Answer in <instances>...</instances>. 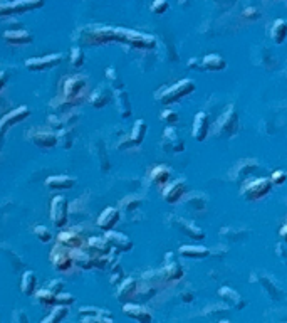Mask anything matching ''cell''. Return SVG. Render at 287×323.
I'll use <instances>...</instances> for the list:
<instances>
[{"label": "cell", "instance_id": "cell-1", "mask_svg": "<svg viewBox=\"0 0 287 323\" xmlns=\"http://www.w3.org/2000/svg\"><path fill=\"white\" fill-rule=\"evenodd\" d=\"M87 87V78L84 74H74V76H68L64 79V86H62V100H60V105L66 108L71 106H77L81 105L82 101L86 100V91Z\"/></svg>", "mask_w": 287, "mask_h": 323}, {"label": "cell", "instance_id": "cell-2", "mask_svg": "<svg viewBox=\"0 0 287 323\" xmlns=\"http://www.w3.org/2000/svg\"><path fill=\"white\" fill-rule=\"evenodd\" d=\"M195 91V83L192 79H181L178 83H175L173 86L165 87L156 95V100L162 103V105H172L180 100H183L188 95Z\"/></svg>", "mask_w": 287, "mask_h": 323}, {"label": "cell", "instance_id": "cell-3", "mask_svg": "<svg viewBox=\"0 0 287 323\" xmlns=\"http://www.w3.org/2000/svg\"><path fill=\"white\" fill-rule=\"evenodd\" d=\"M239 128V116H237L235 106L229 105L225 108V111L217 118V122L213 123L212 133L215 136H222V138H229V136L237 133Z\"/></svg>", "mask_w": 287, "mask_h": 323}, {"label": "cell", "instance_id": "cell-4", "mask_svg": "<svg viewBox=\"0 0 287 323\" xmlns=\"http://www.w3.org/2000/svg\"><path fill=\"white\" fill-rule=\"evenodd\" d=\"M270 189H272V184H270L269 179H266V177L250 179V180H247V182L244 184L240 194H242V197H244L245 200L256 202V200L264 199V197L270 192Z\"/></svg>", "mask_w": 287, "mask_h": 323}, {"label": "cell", "instance_id": "cell-5", "mask_svg": "<svg viewBox=\"0 0 287 323\" xmlns=\"http://www.w3.org/2000/svg\"><path fill=\"white\" fill-rule=\"evenodd\" d=\"M114 37L118 42H128L135 47L141 49H150L154 46V37L148 34H141L136 31H128V29H114Z\"/></svg>", "mask_w": 287, "mask_h": 323}, {"label": "cell", "instance_id": "cell-6", "mask_svg": "<svg viewBox=\"0 0 287 323\" xmlns=\"http://www.w3.org/2000/svg\"><path fill=\"white\" fill-rule=\"evenodd\" d=\"M46 0H12V2L0 4V17H9V15H20L29 10L41 9Z\"/></svg>", "mask_w": 287, "mask_h": 323}, {"label": "cell", "instance_id": "cell-7", "mask_svg": "<svg viewBox=\"0 0 287 323\" xmlns=\"http://www.w3.org/2000/svg\"><path fill=\"white\" fill-rule=\"evenodd\" d=\"M27 138H29L37 149H42V150H51L57 145L56 131H51L41 127H36L27 131Z\"/></svg>", "mask_w": 287, "mask_h": 323}, {"label": "cell", "instance_id": "cell-8", "mask_svg": "<svg viewBox=\"0 0 287 323\" xmlns=\"http://www.w3.org/2000/svg\"><path fill=\"white\" fill-rule=\"evenodd\" d=\"M68 212H69V204L66 200V197L56 195L51 202V221L54 224V227L62 229L68 224Z\"/></svg>", "mask_w": 287, "mask_h": 323}, {"label": "cell", "instance_id": "cell-9", "mask_svg": "<svg viewBox=\"0 0 287 323\" xmlns=\"http://www.w3.org/2000/svg\"><path fill=\"white\" fill-rule=\"evenodd\" d=\"M29 116H30L29 106L22 105L19 108H14L12 111H9L7 114H4V116L0 118V135H5L10 128L22 123L25 118H29Z\"/></svg>", "mask_w": 287, "mask_h": 323}, {"label": "cell", "instance_id": "cell-10", "mask_svg": "<svg viewBox=\"0 0 287 323\" xmlns=\"http://www.w3.org/2000/svg\"><path fill=\"white\" fill-rule=\"evenodd\" d=\"M62 61L60 54H47V56H39V57H30L25 61V68L29 71H47L56 68L57 64Z\"/></svg>", "mask_w": 287, "mask_h": 323}, {"label": "cell", "instance_id": "cell-11", "mask_svg": "<svg viewBox=\"0 0 287 323\" xmlns=\"http://www.w3.org/2000/svg\"><path fill=\"white\" fill-rule=\"evenodd\" d=\"M186 194V182L183 179L173 180V182L167 184L163 187V199L168 204H176L178 200H181Z\"/></svg>", "mask_w": 287, "mask_h": 323}, {"label": "cell", "instance_id": "cell-12", "mask_svg": "<svg viewBox=\"0 0 287 323\" xmlns=\"http://www.w3.org/2000/svg\"><path fill=\"white\" fill-rule=\"evenodd\" d=\"M208 133H210V118L205 111H198L193 118L192 135L197 141H205Z\"/></svg>", "mask_w": 287, "mask_h": 323}, {"label": "cell", "instance_id": "cell-13", "mask_svg": "<svg viewBox=\"0 0 287 323\" xmlns=\"http://www.w3.org/2000/svg\"><path fill=\"white\" fill-rule=\"evenodd\" d=\"M51 262L56 271H60V273L69 271L71 268H73V259H71L69 249L62 248V246H56V248L51 251Z\"/></svg>", "mask_w": 287, "mask_h": 323}, {"label": "cell", "instance_id": "cell-14", "mask_svg": "<svg viewBox=\"0 0 287 323\" xmlns=\"http://www.w3.org/2000/svg\"><path fill=\"white\" fill-rule=\"evenodd\" d=\"M86 239L81 232L77 231H60L57 234V246H62L66 249H77L84 248Z\"/></svg>", "mask_w": 287, "mask_h": 323}, {"label": "cell", "instance_id": "cell-15", "mask_svg": "<svg viewBox=\"0 0 287 323\" xmlns=\"http://www.w3.org/2000/svg\"><path fill=\"white\" fill-rule=\"evenodd\" d=\"M123 313L138 323H153V315L145 306L136 303H123Z\"/></svg>", "mask_w": 287, "mask_h": 323}, {"label": "cell", "instance_id": "cell-16", "mask_svg": "<svg viewBox=\"0 0 287 323\" xmlns=\"http://www.w3.org/2000/svg\"><path fill=\"white\" fill-rule=\"evenodd\" d=\"M104 239L108 241V244L111 246V248L121 251V253H124V251H131L133 249V241H131L126 234L123 232H118V231H106V236Z\"/></svg>", "mask_w": 287, "mask_h": 323}, {"label": "cell", "instance_id": "cell-17", "mask_svg": "<svg viewBox=\"0 0 287 323\" xmlns=\"http://www.w3.org/2000/svg\"><path fill=\"white\" fill-rule=\"evenodd\" d=\"M218 297L222 302L227 303V306L234 310H244L245 308V300L240 297V293H237L235 289H232L229 286H222L218 288Z\"/></svg>", "mask_w": 287, "mask_h": 323}, {"label": "cell", "instance_id": "cell-18", "mask_svg": "<svg viewBox=\"0 0 287 323\" xmlns=\"http://www.w3.org/2000/svg\"><path fill=\"white\" fill-rule=\"evenodd\" d=\"M119 222V211L116 207H106L101 214L98 216V227L103 231H111L116 227V224Z\"/></svg>", "mask_w": 287, "mask_h": 323}, {"label": "cell", "instance_id": "cell-19", "mask_svg": "<svg viewBox=\"0 0 287 323\" xmlns=\"http://www.w3.org/2000/svg\"><path fill=\"white\" fill-rule=\"evenodd\" d=\"M109 101H111V90L108 86H99L94 91H91L89 96H87V103L96 109H101L109 105Z\"/></svg>", "mask_w": 287, "mask_h": 323}, {"label": "cell", "instance_id": "cell-20", "mask_svg": "<svg viewBox=\"0 0 287 323\" xmlns=\"http://www.w3.org/2000/svg\"><path fill=\"white\" fill-rule=\"evenodd\" d=\"M2 37L5 39V42L12 44V46H24V44H30L34 41V36L30 32H27L25 29H10L5 31Z\"/></svg>", "mask_w": 287, "mask_h": 323}, {"label": "cell", "instance_id": "cell-21", "mask_svg": "<svg viewBox=\"0 0 287 323\" xmlns=\"http://www.w3.org/2000/svg\"><path fill=\"white\" fill-rule=\"evenodd\" d=\"M138 291V281L136 278L130 276L126 280L121 281L119 288H118V300L121 303H130V300H133L136 297Z\"/></svg>", "mask_w": 287, "mask_h": 323}, {"label": "cell", "instance_id": "cell-22", "mask_svg": "<svg viewBox=\"0 0 287 323\" xmlns=\"http://www.w3.org/2000/svg\"><path fill=\"white\" fill-rule=\"evenodd\" d=\"M71 259H73V265H76L81 270H92L94 268V258L87 253L86 248H77L71 249Z\"/></svg>", "mask_w": 287, "mask_h": 323}, {"label": "cell", "instance_id": "cell-23", "mask_svg": "<svg viewBox=\"0 0 287 323\" xmlns=\"http://www.w3.org/2000/svg\"><path fill=\"white\" fill-rule=\"evenodd\" d=\"M76 185V179L69 175H51L46 179V187L49 190H69Z\"/></svg>", "mask_w": 287, "mask_h": 323}, {"label": "cell", "instance_id": "cell-24", "mask_svg": "<svg viewBox=\"0 0 287 323\" xmlns=\"http://www.w3.org/2000/svg\"><path fill=\"white\" fill-rule=\"evenodd\" d=\"M86 251L89 253L92 258H96V256H104V254H109V251H111V246L108 244V241L104 238H96L92 236L86 241Z\"/></svg>", "mask_w": 287, "mask_h": 323}, {"label": "cell", "instance_id": "cell-25", "mask_svg": "<svg viewBox=\"0 0 287 323\" xmlns=\"http://www.w3.org/2000/svg\"><path fill=\"white\" fill-rule=\"evenodd\" d=\"M176 226L183 234H186L188 238L195 239V241H203L205 239V232L203 229H200L198 226H195L193 222L186 221V219H176Z\"/></svg>", "mask_w": 287, "mask_h": 323}, {"label": "cell", "instance_id": "cell-26", "mask_svg": "<svg viewBox=\"0 0 287 323\" xmlns=\"http://www.w3.org/2000/svg\"><path fill=\"white\" fill-rule=\"evenodd\" d=\"M167 258L170 259V262H167V266H165L163 271H162L163 280H167V281H176V280H180V278L183 276V270H181V266L175 259H172V253H168Z\"/></svg>", "mask_w": 287, "mask_h": 323}, {"label": "cell", "instance_id": "cell-27", "mask_svg": "<svg viewBox=\"0 0 287 323\" xmlns=\"http://www.w3.org/2000/svg\"><path fill=\"white\" fill-rule=\"evenodd\" d=\"M227 68V61L218 54H207L200 61V69L205 71H224Z\"/></svg>", "mask_w": 287, "mask_h": 323}, {"label": "cell", "instance_id": "cell-28", "mask_svg": "<svg viewBox=\"0 0 287 323\" xmlns=\"http://www.w3.org/2000/svg\"><path fill=\"white\" fill-rule=\"evenodd\" d=\"M178 254L183 256V258H188V259H203V258H208L210 256V251L207 248H203V246H181L178 249Z\"/></svg>", "mask_w": 287, "mask_h": 323}, {"label": "cell", "instance_id": "cell-29", "mask_svg": "<svg viewBox=\"0 0 287 323\" xmlns=\"http://www.w3.org/2000/svg\"><path fill=\"white\" fill-rule=\"evenodd\" d=\"M114 100H116V106H118L119 116L121 118H130L131 116V103L128 98V93L124 90H116L114 91Z\"/></svg>", "mask_w": 287, "mask_h": 323}, {"label": "cell", "instance_id": "cell-30", "mask_svg": "<svg viewBox=\"0 0 287 323\" xmlns=\"http://www.w3.org/2000/svg\"><path fill=\"white\" fill-rule=\"evenodd\" d=\"M261 284L264 286V289L267 291V295L272 300H275V302H279V300H282V289L279 288V284L275 283L272 278L267 276V275H262L261 276Z\"/></svg>", "mask_w": 287, "mask_h": 323}, {"label": "cell", "instance_id": "cell-31", "mask_svg": "<svg viewBox=\"0 0 287 323\" xmlns=\"http://www.w3.org/2000/svg\"><path fill=\"white\" fill-rule=\"evenodd\" d=\"M37 288V276L34 271H25L22 275V283H20V289L25 297H32L36 293Z\"/></svg>", "mask_w": 287, "mask_h": 323}, {"label": "cell", "instance_id": "cell-32", "mask_svg": "<svg viewBox=\"0 0 287 323\" xmlns=\"http://www.w3.org/2000/svg\"><path fill=\"white\" fill-rule=\"evenodd\" d=\"M259 165L256 160H240L239 163L235 165V168L232 170V179H239V177H245V175H250L253 170H256Z\"/></svg>", "mask_w": 287, "mask_h": 323}, {"label": "cell", "instance_id": "cell-33", "mask_svg": "<svg viewBox=\"0 0 287 323\" xmlns=\"http://www.w3.org/2000/svg\"><path fill=\"white\" fill-rule=\"evenodd\" d=\"M170 175H172V172H170V168L168 167H165V165H158V167H154L151 173H150V179L153 180L154 184L158 185V187H165V185L168 184V180H170Z\"/></svg>", "mask_w": 287, "mask_h": 323}, {"label": "cell", "instance_id": "cell-34", "mask_svg": "<svg viewBox=\"0 0 287 323\" xmlns=\"http://www.w3.org/2000/svg\"><path fill=\"white\" fill-rule=\"evenodd\" d=\"M185 205L192 211H205L207 209V197L203 194H190L185 197Z\"/></svg>", "mask_w": 287, "mask_h": 323}, {"label": "cell", "instance_id": "cell-35", "mask_svg": "<svg viewBox=\"0 0 287 323\" xmlns=\"http://www.w3.org/2000/svg\"><path fill=\"white\" fill-rule=\"evenodd\" d=\"M146 130H148V125H146L145 120H138V122L133 125V130H131V135H130L131 143H133V145H141L143 140H145Z\"/></svg>", "mask_w": 287, "mask_h": 323}, {"label": "cell", "instance_id": "cell-36", "mask_svg": "<svg viewBox=\"0 0 287 323\" xmlns=\"http://www.w3.org/2000/svg\"><path fill=\"white\" fill-rule=\"evenodd\" d=\"M165 138L167 140H170V145H172V149H173V152H183L185 150V145H183V140L180 138L178 136V133H176V130H175V127H167L165 128Z\"/></svg>", "mask_w": 287, "mask_h": 323}, {"label": "cell", "instance_id": "cell-37", "mask_svg": "<svg viewBox=\"0 0 287 323\" xmlns=\"http://www.w3.org/2000/svg\"><path fill=\"white\" fill-rule=\"evenodd\" d=\"M285 34H287V24L284 19H277L274 22L272 25V31H270V36H272V39L275 44H282L285 39Z\"/></svg>", "mask_w": 287, "mask_h": 323}, {"label": "cell", "instance_id": "cell-38", "mask_svg": "<svg viewBox=\"0 0 287 323\" xmlns=\"http://www.w3.org/2000/svg\"><path fill=\"white\" fill-rule=\"evenodd\" d=\"M66 316H68V306H60L57 305L51 313H49L46 318H44L41 323H60Z\"/></svg>", "mask_w": 287, "mask_h": 323}, {"label": "cell", "instance_id": "cell-39", "mask_svg": "<svg viewBox=\"0 0 287 323\" xmlns=\"http://www.w3.org/2000/svg\"><path fill=\"white\" fill-rule=\"evenodd\" d=\"M34 297H36L37 302L41 303V305H44V306H52L54 303H56V295L51 293L46 288L37 289V291L34 293Z\"/></svg>", "mask_w": 287, "mask_h": 323}, {"label": "cell", "instance_id": "cell-40", "mask_svg": "<svg viewBox=\"0 0 287 323\" xmlns=\"http://www.w3.org/2000/svg\"><path fill=\"white\" fill-rule=\"evenodd\" d=\"M141 202H143L141 197H138V195H126L124 199H121L119 207H121L123 211L131 212V211H136L138 207L141 205Z\"/></svg>", "mask_w": 287, "mask_h": 323}, {"label": "cell", "instance_id": "cell-41", "mask_svg": "<svg viewBox=\"0 0 287 323\" xmlns=\"http://www.w3.org/2000/svg\"><path fill=\"white\" fill-rule=\"evenodd\" d=\"M220 236L225 238V239H234V243H239V241H242L247 232L242 231V229H232V227H225L224 231H220Z\"/></svg>", "mask_w": 287, "mask_h": 323}, {"label": "cell", "instance_id": "cell-42", "mask_svg": "<svg viewBox=\"0 0 287 323\" xmlns=\"http://www.w3.org/2000/svg\"><path fill=\"white\" fill-rule=\"evenodd\" d=\"M57 135V143L62 146L64 150H68L71 145H73V135H71V130L68 128H60Z\"/></svg>", "mask_w": 287, "mask_h": 323}, {"label": "cell", "instance_id": "cell-43", "mask_svg": "<svg viewBox=\"0 0 287 323\" xmlns=\"http://www.w3.org/2000/svg\"><path fill=\"white\" fill-rule=\"evenodd\" d=\"M32 232H34V236L41 241V243H51L52 241V234L46 226H36Z\"/></svg>", "mask_w": 287, "mask_h": 323}, {"label": "cell", "instance_id": "cell-44", "mask_svg": "<svg viewBox=\"0 0 287 323\" xmlns=\"http://www.w3.org/2000/svg\"><path fill=\"white\" fill-rule=\"evenodd\" d=\"M71 64L74 66V68H81L82 64H84V52H82L81 47H73L71 49Z\"/></svg>", "mask_w": 287, "mask_h": 323}, {"label": "cell", "instance_id": "cell-45", "mask_svg": "<svg viewBox=\"0 0 287 323\" xmlns=\"http://www.w3.org/2000/svg\"><path fill=\"white\" fill-rule=\"evenodd\" d=\"M162 122L167 123V127H175V125L180 122V116H178V113L173 111V109H163Z\"/></svg>", "mask_w": 287, "mask_h": 323}, {"label": "cell", "instance_id": "cell-46", "mask_svg": "<svg viewBox=\"0 0 287 323\" xmlns=\"http://www.w3.org/2000/svg\"><path fill=\"white\" fill-rule=\"evenodd\" d=\"M76 298L73 297L71 293H66V291H60L56 295V305H60V306H71L74 305Z\"/></svg>", "mask_w": 287, "mask_h": 323}, {"label": "cell", "instance_id": "cell-47", "mask_svg": "<svg viewBox=\"0 0 287 323\" xmlns=\"http://www.w3.org/2000/svg\"><path fill=\"white\" fill-rule=\"evenodd\" d=\"M168 10V0H153L151 4V12L156 15H162Z\"/></svg>", "mask_w": 287, "mask_h": 323}, {"label": "cell", "instance_id": "cell-48", "mask_svg": "<svg viewBox=\"0 0 287 323\" xmlns=\"http://www.w3.org/2000/svg\"><path fill=\"white\" fill-rule=\"evenodd\" d=\"M227 311V306H222V305H210L208 308H205V311H202V315H208V316H213V315H222Z\"/></svg>", "mask_w": 287, "mask_h": 323}, {"label": "cell", "instance_id": "cell-49", "mask_svg": "<svg viewBox=\"0 0 287 323\" xmlns=\"http://www.w3.org/2000/svg\"><path fill=\"white\" fill-rule=\"evenodd\" d=\"M285 179H287V175H285L284 170H275L272 173V177H270L269 180H270V184H272V185H282L285 182Z\"/></svg>", "mask_w": 287, "mask_h": 323}, {"label": "cell", "instance_id": "cell-50", "mask_svg": "<svg viewBox=\"0 0 287 323\" xmlns=\"http://www.w3.org/2000/svg\"><path fill=\"white\" fill-rule=\"evenodd\" d=\"M99 308H92V306H84V308H81L79 310V315H81V318H87V316H89V318H94V316H98L99 315Z\"/></svg>", "mask_w": 287, "mask_h": 323}, {"label": "cell", "instance_id": "cell-51", "mask_svg": "<svg viewBox=\"0 0 287 323\" xmlns=\"http://www.w3.org/2000/svg\"><path fill=\"white\" fill-rule=\"evenodd\" d=\"M12 318H14V323H29V316H27L24 310H15Z\"/></svg>", "mask_w": 287, "mask_h": 323}, {"label": "cell", "instance_id": "cell-52", "mask_svg": "<svg viewBox=\"0 0 287 323\" xmlns=\"http://www.w3.org/2000/svg\"><path fill=\"white\" fill-rule=\"evenodd\" d=\"M49 291L51 293H54V295H57V293H60L64 289V283L60 281V280H54V281H51V284H49Z\"/></svg>", "mask_w": 287, "mask_h": 323}, {"label": "cell", "instance_id": "cell-53", "mask_svg": "<svg viewBox=\"0 0 287 323\" xmlns=\"http://www.w3.org/2000/svg\"><path fill=\"white\" fill-rule=\"evenodd\" d=\"M244 17L245 19H257L259 17V10L256 7H249L244 10Z\"/></svg>", "mask_w": 287, "mask_h": 323}, {"label": "cell", "instance_id": "cell-54", "mask_svg": "<svg viewBox=\"0 0 287 323\" xmlns=\"http://www.w3.org/2000/svg\"><path fill=\"white\" fill-rule=\"evenodd\" d=\"M210 251V256H215V258H220V254H227L229 249L225 248V246H222V249H220V246H217L215 249H208Z\"/></svg>", "mask_w": 287, "mask_h": 323}, {"label": "cell", "instance_id": "cell-55", "mask_svg": "<svg viewBox=\"0 0 287 323\" xmlns=\"http://www.w3.org/2000/svg\"><path fill=\"white\" fill-rule=\"evenodd\" d=\"M7 79H9V76H7V73H4V71H0V90H2V87L7 84Z\"/></svg>", "mask_w": 287, "mask_h": 323}, {"label": "cell", "instance_id": "cell-56", "mask_svg": "<svg viewBox=\"0 0 287 323\" xmlns=\"http://www.w3.org/2000/svg\"><path fill=\"white\" fill-rule=\"evenodd\" d=\"M188 68L190 69H193V68L200 69V61H198V59H190V61H188Z\"/></svg>", "mask_w": 287, "mask_h": 323}, {"label": "cell", "instance_id": "cell-57", "mask_svg": "<svg viewBox=\"0 0 287 323\" xmlns=\"http://www.w3.org/2000/svg\"><path fill=\"white\" fill-rule=\"evenodd\" d=\"M285 234H287V226H282L280 227V238L285 239Z\"/></svg>", "mask_w": 287, "mask_h": 323}, {"label": "cell", "instance_id": "cell-58", "mask_svg": "<svg viewBox=\"0 0 287 323\" xmlns=\"http://www.w3.org/2000/svg\"><path fill=\"white\" fill-rule=\"evenodd\" d=\"M81 323H98V321H96V318H89V316H87V318H82Z\"/></svg>", "mask_w": 287, "mask_h": 323}, {"label": "cell", "instance_id": "cell-59", "mask_svg": "<svg viewBox=\"0 0 287 323\" xmlns=\"http://www.w3.org/2000/svg\"><path fill=\"white\" fill-rule=\"evenodd\" d=\"M2 141H4V135H0V145H2Z\"/></svg>", "mask_w": 287, "mask_h": 323}, {"label": "cell", "instance_id": "cell-60", "mask_svg": "<svg viewBox=\"0 0 287 323\" xmlns=\"http://www.w3.org/2000/svg\"><path fill=\"white\" fill-rule=\"evenodd\" d=\"M220 323H230L229 320H220Z\"/></svg>", "mask_w": 287, "mask_h": 323}, {"label": "cell", "instance_id": "cell-61", "mask_svg": "<svg viewBox=\"0 0 287 323\" xmlns=\"http://www.w3.org/2000/svg\"><path fill=\"white\" fill-rule=\"evenodd\" d=\"M7 2H12V0H7Z\"/></svg>", "mask_w": 287, "mask_h": 323}]
</instances>
